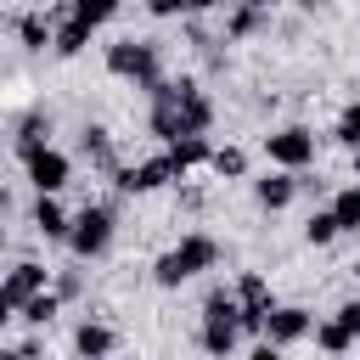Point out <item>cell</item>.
Instances as JSON below:
<instances>
[{"label":"cell","instance_id":"6da1fadb","mask_svg":"<svg viewBox=\"0 0 360 360\" xmlns=\"http://www.w3.org/2000/svg\"><path fill=\"white\" fill-rule=\"evenodd\" d=\"M214 118H219V107H214L208 84L191 79V73H163V79L146 90V129H152V141H163V146H169L174 135H208Z\"/></svg>","mask_w":360,"mask_h":360},{"label":"cell","instance_id":"7a4b0ae2","mask_svg":"<svg viewBox=\"0 0 360 360\" xmlns=\"http://www.w3.org/2000/svg\"><path fill=\"white\" fill-rule=\"evenodd\" d=\"M101 68L118 79V84H129V90H152L169 68H163V45L152 39V34H118V39H107L101 45Z\"/></svg>","mask_w":360,"mask_h":360},{"label":"cell","instance_id":"3957f363","mask_svg":"<svg viewBox=\"0 0 360 360\" xmlns=\"http://www.w3.org/2000/svg\"><path fill=\"white\" fill-rule=\"evenodd\" d=\"M219 236H208V231H186L180 242H169L158 259H152V281L163 287V292H180L186 281H197V276H208L214 264H219Z\"/></svg>","mask_w":360,"mask_h":360},{"label":"cell","instance_id":"277c9868","mask_svg":"<svg viewBox=\"0 0 360 360\" xmlns=\"http://www.w3.org/2000/svg\"><path fill=\"white\" fill-rule=\"evenodd\" d=\"M112 242H118V197H84L73 208V225H68V242L62 248L73 259L96 264V259L112 253Z\"/></svg>","mask_w":360,"mask_h":360},{"label":"cell","instance_id":"5b68a950","mask_svg":"<svg viewBox=\"0 0 360 360\" xmlns=\"http://www.w3.org/2000/svg\"><path fill=\"white\" fill-rule=\"evenodd\" d=\"M248 343V332H242V304H236V292L225 287V281H214L208 292H202V309H197V349L202 354H236Z\"/></svg>","mask_w":360,"mask_h":360},{"label":"cell","instance_id":"8992f818","mask_svg":"<svg viewBox=\"0 0 360 360\" xmlns=\"http://www.w3.org/2000/svg\"><path fill=\"white\" fill-rule=\"evenodd\" d=\"M259 152H264V163H276V169H315L321 135H315L309 124H276L270 135H259Z\"/></svg>","mask_w":360,"mask_h":360},{"label":"cell","instance_id":"52a82bcc","mask_svg":"<svg viewBox=\"0 0 360 360\" xmlns=\"http://www.w3.org/2000/svg\"><path fill=\"white\" fill-rule=\"evenodd\" d=\"M163 186H180L169 152H152V158H141V163H118V174H112V191H118V197H152V191H163Z\"/></svg>","mask_w":360,"mask_h":360},{"label":"cell","instance_id":"ba28073f","mask_svg":"<svg viewBox=\"0 0 360 360\" xmlns=\"http://www.w3.org/2000/svg\"><path fill=\"white\" fill-rule=\"evenodd\" d=\"M73 158H79L90 174H101V180H112V174H118V163H124L118 135H112L107 124H79V135H73Z\"/></svg>","mask_w":360,"mask_h":360},{"label":"cell","instance_id":"9c48e42d","mask_svg":"<svg viewBox=\"0 0 360 360\" xmlns=\"http://www.w3.org/2000/svg\"><path fill=\"white\" fill-rule=\"evenodd\" d=\"M73 163H79V158L51 141V146H39V152L22 158V180H28L34 191H68V186H73Z\"/></svg>","mask_w":360,"mask_h":360},{"label":"cell","instance_id":"30bf717a","mask_svg":"<svg viewBox=\"0 0 360 360\" xmlns=\"http://www.w3.org/2000/svg\"><path fill=\"white\" fill-rule=\"evenodd\" d=\"M231 292H236V304H242V332H248V338H264V315L276 309V287H270V276L242 270V276L231 281Z\"/></svg>","mask_w":360,"mask_h":360},{"label":"cell","instance_id":"8fae6325","mask_svg":"<svg viewBox=\"0 0 360 360\" xmlns=\"http://www.w3.org/2000/svg\"><path fill=\"white\" fill-rule=\"evenodd\" d=\"M248 191H253V208L259 214H287L292 202H298V169H264L259 180H248Z\"/></svg>","mask_w":360,"mask_h":360},{"label":"cell","instance_id":"7c38bea8","mask_svg":"<svg viewBox=\"0 0 360 360\" xmlns=\"http://www.w3.org/2000/svg\"><path fill=\"white\" fill-rule=\"evenodd\" d=\"M309 332H315V309H304V304H276L264 315V338L276 349H298V343H309Z\"/></svg>","mask_w":360,"mask_h":360},{"label":"cell","instance_id":"4fadbf2b","mask_svg":"<svg viewBox=\"0 0 360 360\" xmlns=\"http://www.w3.org/2000/svg\"><path fill=\"white\" fill-rule=\"evenodd\" d=\"M68 225H73V214L62 208V191H34V202H28V231H34L39 242H68Z\"/></svg>","mask_w":360,"mask_h":360},{"label":"cell","instance_id":"5bb4252c","mask_svg":"<svg viewBox=\"0 0 360 360\" xmlns=\"http://www.w3.org/2000/svg\"><path fill=\"white\" fill-rule=\"evenodd\" d=\"M51 22H56V34H51V56H62V62H73V56L96 39V28H90L84 17H73V6H68V0H56V6H51Z\"/></svg>","mask_w":360,"mask_h":360},{"label":"cell","instance_id":"9a60e30c","mask_svg":"<svg viewBox=\"0 0 360 360\" xmlns=\"http://www.w3.org/2000/svg\"><path fill=\"white\" fill-rule=\"evenodd\" d=\"M219 34H225V45H248V39L270 34V6H259V0H231Z\"/></svg>","mask_w":360,"mask_h":360},{"label":"cell","instance_id":"2e32d148","mask_svg":"<svg viewBox=\"0 0 360 360\" xmlns=\"http://www.w3.org/2000/svg\"><path fill=\"white\" fill-rule=\"evenodd\" d=\"M73 354H90V360H101V354H118L124 349V338H118V326L112 321H96V315H84L79 326H73Z\"/></svg>","mask_w":360,"mask_h":360},{"label":"cell","instance_id":"e0dca14e","mask_svg":"<svg viewBox=\"0 0 360 360\" xmlns=\"http://www.w3.org/2000/svg\"><path fill=\"white\" fill-rule=\"evenodd\" d=\"M51 135H56V124H51V112L45 107H28L17 124H11V152H17V163L28 158V152H39V146H51Z\"/></svg>","mask_w":360,"mask_h":360},{"label":"cell","instance_id":"ac0fdd59","mask_svg":"<svg viewBox=\"0 0 360 360\" xmlns=\"http://www.w3.org/2000/svg\"><path fill=\"white\" fill-rule=\"evenodd\" d=\"M0 281H6V292L22 304V298H34V292L51 287V264H39V259H17L11 270H0Z\"/></svg>","mask_w":360,"mask_h":360},{"label":"cell","instance_id":"d6986e66","mask_svg":"<svg viewBox=\"0 0 360 360\" xmlns=\"http://www.w3.org/2000/svg\"><path fill=\"white\" fill-rule=\"evenodd\" d=\"M51 34H56V22H51V6H28V11L17 17V45H22L28 56L51 51Z\"/></svg>","mask_w":360,"mask_h":360},{"label":"cell","instance_id":"ffe728a7","mask_svg":"<svg viewBox=\"0 0 360 360\" xmlns=\"http://www.w3.org/2000/svg\"><path fill=\"white\" fill-rule=\"evenodd\" d=\"M163 152H169V163H174V174L186 180L191 169H208V152H214V141H208V135H174V141H169Z\"/></svg>","mask_w":360,"mask_h":360},{"label":"cell","instance_id":"44dd1931","mask_svg":"<svg viewBox=\"0 0 360 360\" xmlns=\"http://www.w3.org/2000/svg\"><path fill=\"white\" fill-rule=\"evenodd\" d=\"M68 304H62V292L56 287H45V292H34V298H22L17 304V321L22 326H34V332H45V326H56V315H62Z\"/></svg>","mask_w":360,"mask_h":360},{"label":"cell","instance_id":"7402d4cb","mask_svg":"<svg viewBox=\"0 0 360 360\" xmlns=\"http://www.w3.org/2000/svg\"><path fill=\"white\" fill-rule=\"evenodd\" d=\"M248 169H253V158H248V146H236V141H225V146L208 152V174H214V180H248Z\"/></svg>","mask_w":360,"mask_h":360},{"label":"cell","instance_id":"603a6c76","mask_svg":"<svg viewBox=\"0 0 360 360\" xmlns=\"http://www.w3.org/2000/svg\"><path fill=\"white\" fill-rule=\"evenodd\" d=\"M51 287L62 292V304L90 298V270H84V259H73V253H68V264H56V270H51Z\"/></svg>","mask_w":360,"mask_h":360},{"label":"cell","instance_id":"cb8c5ba5","mask_svg":"<svg viewBox=\"0 0 360 360\" xmlns=\"http://www.w3.org/2000/svg\"><path fill=\"white\" fill-rule=\"evenodd\" d=\"M309 343L321 349V354H349V349H360V338L338 321V315H326V321H315V332H309Z\"/></svg>","mask_w":360,"mask_h":360},{"label":"cell","instance_id":"d4e9b609","mask_svg":"<svg viewBox=\"0 0 360 360\" xmlns=\"http://www.w3.org/2000/svg\"><path fill=\"white\" fill-rule=\"evenodd\" d=\"M326 208L338 214V225H343V236H360V180H349V186H338V191L326 197Z\"/></svg>","mask_w":360,"mask_h":360},{"label":"cell","instance_id":"484cf974","mask_svg":"<svg viewBox=\"0 0 360 360\" xmlns=\"http://www.w3.org/2000/svg\"><path fill=\"white\" fill-rule=\"evenodd\" d=\"M146 6V17H158V22H186V17H202V11H214L219 0H141Z\"/></svg>","mask_w":360,"mask_h":360},{"label":"cell","instance_id":"4316f807","mask_svg":"<svg viewBox=\"0 0 360 360\" xmlns=\"http://www.w3.org/2000/svg\"><path fill=\"white\" fill-rule=\"evenodd\" d=\"M338 236H343L338 214H332V208H309V219H304V242H309V248H332Z\"/></svg>","mask_w":360,"mask_h":360},{"label":"cell","instance_id":"83f0119b","mask_svg":"<svg viewBox=\"0 0 360 360\" xmlns=\"http://www.w3.org/2000/svg\"><path fill=\"white\" fill-rule=\"evenodd\" d=\"M68 6H73V17H84L96 34H101V28H107V22L124 11V0H68Z\"/></svg>","mask_w":360,"mask_h":360},{"label":"cell","instance_id":"f1b7e54d","mask_svg":"<svg viewBox=\"0 0 360 360\" xmlns=\"http://www.w3.org/2000/svg\"><path fill=\"white\" fill-rule=\"evenodd\" d=\"M332 141H338V146H349V152L360 146V96H354V101L338 112V124H332Z\"/></svg>","mask_w":360,"mask_h":360},{"label":"cell","instance_id":"f546056e","mask_svg":"<svg viewBox=\"0 0 360 360\" xmlns=\"http://www.w3.org/2000/svg\"><path fill=\"white\" fill-rule=\"evenodd\" d=\"M332 315H338V321H343V326H349V332L360 338V298H343V304H338Z\"/></svg>","mask_w":360,"mask_h":360},{"label":"cell","instance_id":"4dcf8cb0","mask_svg":"<svg viewBox=\"0 0 360 360\" xmlns=\"http://www.w3.org/2000/svg\"><path fill=\"white\" fill-rule=\"evenodd\" d=\"M11 321H17V298H11V292H6V281H0V332H6Z\"/></svg>","mask_w":360,"mask_h":360},{"label":"cell","instance_id":"1f68e13d","mask_svg":"<svg viewBox=\"0 0 360 360\" xmlns=\"http://www.w3.org/2000/svg\"><path fill=\"white\" fill-rule=\"evenodd\" d=\"M6 242H11V231H6V214H0V253H6Z\"/></svg>","mask_w":360,"mask_h":360},{"label":"cell","instance_id":"d6a6232c","mask_svg":"<svg viewBox=\"0 0 360 360\" xmlns=\"http://www.w3.org/2000/svg\"><path fill=\"white\" fill-rule=\"evenodd\" d=\"M354 180H360V146H354Z\"/></svg>","mask_w":360,"mask_h":360}]
</instances>
